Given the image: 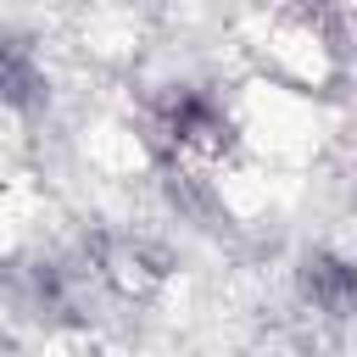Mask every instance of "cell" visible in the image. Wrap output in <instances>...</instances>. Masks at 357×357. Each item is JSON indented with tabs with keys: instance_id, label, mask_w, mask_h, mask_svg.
<instances>
[{
	"instance_id": "obj_1",
	"label": "cell",
	"mask_w": 357,
	"mask_h": 357,
	"mask_svg": "<svg viewBox=\"0 0 357 357\" xmlns=\"http://www.w3.org/2000/svg\"><path fill=\"white\" fill-rule=\"evenodd\" d=\"M307 296L324 307V312H351L357 307V268L335 262V257H312L307 262Z\"/></svg>"
}]
</instances>
